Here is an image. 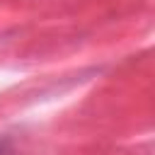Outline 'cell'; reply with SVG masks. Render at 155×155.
Returning a JSON list of instances; mask_svg holds the SVG:
<instances>
[{
    "instance_id": "cell-1",
    "label": "cell",
    "mask_w": 155,
    "mask_h": 155,
    "mask_svg": "<svg viewBox=\"0 0 155 155\" xmlns=\"http://www.w3.org/2000/svg\"><path fill=\"white\" fill-rule=\"evenodd\" d=\"M10 153H12L10 140H7V138H0V155H10Z\"/></svg>"
}]
</instances>
